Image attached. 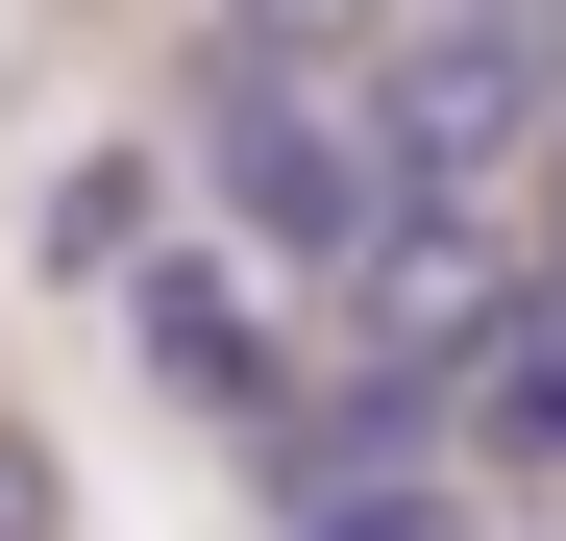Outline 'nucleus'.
Listing matches in <instances>:
<instances>
[{"label":"nucleus","mask_w":566,"mask_h":541,"mask_svg":"<svg viewBox=\"0 0 566 541\" xmlns=\"http://www.w3.org/2000/svg\"><path fill=\"white\" fill-rule=\"evenodd\" d=\"M172 198H198L222 246H271V270H345L369 222H395V172H369V99H345V50L198 25V74H172Z\"/></svg>","instance_id":"1"},{"label":"nucleus","mask_w":566,"mask_h":541,"mask_svg":"<svg viewBox=\"0 0 566 541\" xmlns=\"http://www.w3.org/2000/svg\"><path fill=\"white\" fill-rule=\"evenodd\" d=\"M345 99H369V172H395V198H493V222H517L566 50H542V25H369Z\"/></svg>","instance_id":"2"},{"label":"nucleus","mask_w":566,"mask_h":541,"mask_svg":"<svg viewBox=\"0 0 566 541\" xmlns=\"http://www.w3.org/2000/svg\"><path fill=\"white\" fill-rule=\"evenodd\" d=\"M517 270H542V246H517L493 198H395V222L321 270V296H345V370H443V394H468V344H493Z\"/></svg>","instance_id":"3"},{"label":"nucleus","mask_w":566,"mask_h":541,"mask_svg":"<svg viewBox=\"0 0 566 541\" xmlns=\"http://www.w3.org/2000/svg\"><path fill=\"white\" fill-rule=\"evenodd\" d=\"M124 344H148V394L198 418V443H271V418H296V320H271L247 246H148L124 270Z\"/></svg>","instance_id":"4"},{"label":"nucleus","mask_w":566,"mask_h":541,"mask_svg":"<svg viewBox=\"0 0 566 541\" xmlns=\"http://www.w3.org/2000/svg\"><path fill=\"white\" fill-rule=\"evenodd\" d=\"M468 468L566 492V270H517V296H493V344H468Z\"/></svg>","instance_id":"5"},{"label":"nucleus","mask_w":566,"mask_h":541,"mask_svg":"<svg viewBox=\"0 0 566 541\" xmlns=\"http://www.w3.org/2000/svg\"><path fill=\"white\" fill-rule=\"evenodd\" d=\"M25 246L74 270V296H124V270L172 246V148H50V198H25Z\"/></svg>","instance_id":"6"},{"label":"nucleus","mask_w":566,"mask_h":541,"mask_svg":"<svg viewBox=\"0 0 566 541\" xmlns=\"http://www.w3.org/2000/svg\"><path fill=\"white\" fill-rule=\"evenodd\" d=\"M271 541H468L419 468H345V492H271Z\"/></svg>","instance_id":"7"},{"label":"nucleus","mask_w":566,"mask_h":541,"mask_svg":"<svg viewBox=\"0 0 566 541\" xmlns=\"http://www.w3.org/2000/svg\"><path fill=\"white\" fill-rule=\"evenodd\" d=\"M0 541H74V443H50L25 394H0Z\"/></svg>","instance_id":"8"},{"label":"nucleus","mask_w":566,"mask_h":541,"mask_svg":"<svg viewBox=\"0 0 566 541\" xmlns=\"http://www.w3.org/2000/svg\"><path fill=\"white\" fill-rule=\"evenodd\" d=\"M222 25H271V50H369V0H222Z\"/></svg>","instance_id":"9"},{"label":"nucleus","mask_w":566,"mask_h":541,"mask_svg":"<svg viewBox=\"0 0 566 541\" xmlns=\"http://www.w3.org/2000/svg\"><path fill=\"white\" fill-rule=\"evenodd\" d=\"M517 222H542V270H566V99H542V172H517Z\"/></svg>","instance_id":"10"},{"label":"nucleus","mask_w":566,"mask_h":541,"mask_svg":"<svg viewBox=\"0 0 566 541\" xmlns=\"http://www.w3.org/2000/svg\"><path fill=\"white\" fill-rule=\"evenodd\" d=\"M369 25H542V0H369Z\"/></svg>","instance_id":"11"},{"label":"nucleus","mask_w":566,"mask_h":541,"mask_svg":"<svg viewBox=\"0 0 566 541\" xmlns=\"http://www.w3.org/2000/svg\"><path fill=\"white\" fill-rule=\"evenodd\" d=\"M542 50H566V0H542Z\"/></svg>","instance_id":"12"}]
</instances>
